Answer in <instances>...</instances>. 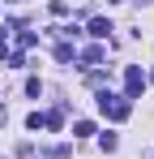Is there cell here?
Here are the masks:
<instances>
[{"label":"cell","mask_w":154,"mask_h":159,"mask_svg":"<svg viewBox=\"0 0 154 159\" xmlns=\"http://www.w3.org/2000/svg\"><path fill=\"white\" fill-rule=\"evenodd\" d=\"M111 34V22L107 17H90V39H107Z\"/></svg>","instance_id":"4"},{"label":"cell","mask_w":154,"mask_h":159,"mask_svg":"<svg viewBox=\"0 0 154 159\" xmlns=\"http://www.w3.org/2000/svg\"><path fill=\"white\" fill-rule=\"evenodd\" d=\"M111 4H124V0H111Z\"/></svg>","instance_id":"13"},{"label":"cell","mask_w":154,"mask_h":159,"mask_svg":"<svg viewBox=\"0 0 154 159\" xmlns=\"http://www.w3.org/2000/svg\"><path fill=\"white\" fill-rule=\"evenodd\" d=\"M99 112H103V116H111V120H128V112H133V103H128L124 95H111V90H99Z\"/></svg>","instance_id":"1"},{"label":"cell","mask_w":154,"mask_h":159,"mask_svg":"<svg viewBox=\"0 0 154 159\" xmlns=\"http://www.w3.org/2000/svg\"><path fill=\"white\" fill-rule=\"evenodd\" d=\"M4 120H9V107H4V103H0V129H4Z\"/></svg>","instance_id":"11"},{"label":"cell","mask_w":154,"mask_h":159,"mask_svg":"<svg viewBox=\"0 0 154 159\" xmlns=\"http://www.w3.org/2000/svg\"><path fill=\"white\" fill-rule=\"evenodd\" d=\"M90 133H94L90 120H77V125H73V138H90Z\"/></svg>","instance_id":"7"},{"label":"cell","mask_w":154,"mask_h":159,"mask_svg":"<svg viewBox=\"0 0 154 159\" xmlns=\"http://www.w3.org/2000/svg\"><path fill=\"white\" fill-rule=\"evenodd\" d=\"M17 43H22V48H34L39 34H34V30H17Z\"/></svg>","instance_id":"6"},{"label":"cell","mask_w":154,"mask_h":159,"mask_svg":"<svg viewBox=\"0 0 154 159\" xmlns=\"http://www.w3.org/2000/svg\"><path fill=\"white\" fill-rule=\"evenodd\" d=\"M60 125H64V112H47L43 116V129H60Z\"/></svg>","instance_id":"5"},{"label":"cell","mask_w":154,"mask_h":159,"mask_svg":"<svg viewBox=\"0 0 154 159\" xmlns=\"http://www.w3.org/2000/svg\"><path fill=\"white\" fill-rule=\"evenodd\" d=\"M99 146H103V151H116V146H120V138H116V133H103Z\"/></svg>","instance_id":"8"},{"label":"cell","mask_w":154,"mask_h":159,"mask_svg":"<svg viewBox=\"0 0 154 159\" xmlns=\"http://www.w3.org/2000/svg\"><path fill=\"white\" fill-rule=\"evenodd\" d=\"M43 159H69V146H51V151H47Z\"/></svg>","instance_id":"10"},{"label":"cell","mask_w":154,"mask_h":159,"mask_svg":"<svg viewBox=\"0 0 154 159\" xmlns=\"http://www.w3.org/2000/svg\"><path fill=\"white\" fill-rule=\"evenodd\" d=\"M103 56H107V48H103V43H94V48H86V52H81V65H86V69H94Z\"/></svg>","instance_id":"3"},{"label":"cell","mask_w":154,"mask_h":159,"mask_svg":"<svg viewBox=\"0 0 154 159\" xmlns=\"http://www.w3.org/2000/svg\"><path fill=\"white\" fill-rule=\"evenodd\" d=\"M26 129H43V112H30L26 116Z\"/></svg>","instance_id":"9"},{"label":"cell","mask_w":154,"mask_h":159,"mask_svg":"<svg viewBox=\"0 0 154 159\" xmlns=\"http://www.w3.org/2000/svg\"><path fill=\"white\" fill-rule=\"evenodd\" d=\"M141 90H146V73H141V65H128L124 69V99H141Z\"/></svg>","instance_id":"2"},{"label":"cell","mask_w":154,"mask_h":159,"mask_svg":"<svg viewBox=\"0 0 154 159\" xmlns=\"http://www.w3.org/2000/svg\"><path fill=\"white\" fill-rule=\"evenodd\" d=\"M0 43H4V26H0Z\"/></svg>","instance_id":"12"},{"label":"cell","mask_w":154,"mask_h":159,"mask_svg":"<svg viewBox=\"0 0 154 159\" xmlns=\"http://www.w3.org/2000/svg\"><path fill=\"white\" fill-rule=\"evenodd\" d=\"M9 4H17V0H9Z\"/></svg>","instance_id":"14"}]
</instances>
